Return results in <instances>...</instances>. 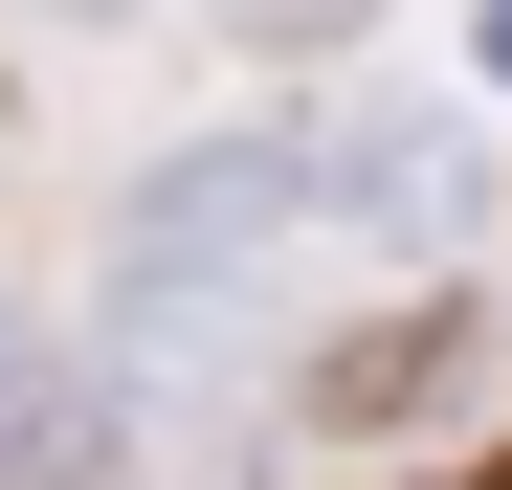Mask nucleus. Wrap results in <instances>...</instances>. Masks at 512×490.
<instances>
[{
  "label": "nucleus",
  "mask_w": 512,
  "mask_h": 490,
  "mask_svg": "<svg viewBox=\"0 0 512 490\" xmlns=\"http://www.w3.org/2000/svg\"><path fill=\"white\" fill-rule=\"evenodd\" d=\"M290 245H312V134H201V156H156V201L112 223V335H134V357L223 335Z\"/></svg>",
  "instance_id": "f257e3e1"
},
{
  "label": "nucleus",
  "mask_w": 512,
  "mask_h": 490,
  "mask_svg": "<svg viewBox=\"0 0 512 490\" xmlns=\"http://www.w3.org/2000/svg\"><path fill=\"white\" fill-rule=\"evenodd\" d=\"M468 67H490V90H512V0H490V23H468Z\"/></svg>",
  "instance_id": "20e7f679"
},
{
  "label": "nucleus",
  "mask_w": 512,
  "mask_h": 490,
  "mask_svg": "<svg viewBox=\"0 0 512 490\" xmlns=\"http://www.w3.org/2000/svg\"><path fill=\"white\" fill-rule=\"evenodd\" d=\"M223 23H245V45H357L379 0H223Z\"/></svg>",
  "instance_id": "7ed1b4c3"
},
{
  "label": "nucleus",
  "mask_w": 512,
  "mask_h": 490,
  "mask_svg": "<svg viewBox=\"0 0 512 490\" xmlns=\"http://www.w3.org/2000/svg\"><path fill=\"white\" fill-rule=\"evenodd\" d=\"M468 223V134L446 112H334L312 134V245H446Z\"/></svg>",
  "instance_id": "f03ea898"
},
{
  "label": "nucleus",
  "mask_w": 512,
  "mask_h": 490,
  "mask_svg": "<svg viewBox=\"0 0 512 490\" xmlns=\"http://www.w3.org/2000/svg\"><path fill=\"white\" fill-rule=\"evenodd\" d=\"M45 23H156V0H45Z\"/></svg>",
  "instance_id": "39448f33"
}]
</instances>
